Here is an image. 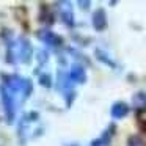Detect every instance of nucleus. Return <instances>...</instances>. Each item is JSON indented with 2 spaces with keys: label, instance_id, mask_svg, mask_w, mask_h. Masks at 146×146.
Listing matches in <instances>:
<instances>
[{
  "label": "nucleus",
  "instance_id": "1",
  "mask_svg": "<svg viewBox=\"0 0 146 146\" xmlns=\"http://www.w3.org/2000/svg\"><path fill=\"white\" fill-rule=\"evenodd\" d=\"M55 7H57V13L61 22L66 27H74L76 19H74V8L71 0H57Z\"/></svg>",
  "mask_w": 146,
  "mask_h": 146
},
{
  "label": "nucleus",
  "instance_id": "2",
  "mask_svg": "<svg viewBox=\"0 0 146 146\" xmlns=\"http://www.w3.org/2000/svg\"><path fill=\"white\" fill-rule=\"evenodd\" d=\"M2 93V104H3V110H5V116H7L8 123H13L14 116H16V105H14V96L10 90H7L5 86H2L0 90Z\"/></svg>",
  "mask_w": 146,
  "mask_h": 146
},
{
  "label": "nucleus",
  "instance_id": "3",
  "mask_svg": "<svg viewBox=\"0 0 146 146\" xmlns=\"http://www.w3.org/2000/svg\"><path fill=\"white\" fill-rule=\"evenodd\" d=\"M38 38H39V41H42L46 46H49V47H60V46L63 44L61 36H58L55 32H52V30H49V29L39 30Z\"/></svg>",
  "mask_w": 146,
  "mask_h": 146
},
{
  "label": "nucleus",
  "instance_id": "4",
  "mask_svg": "<svg viewBox=\"0 0 146 146\" xmlns=\"http://www.w3.org/2000/svg\"><path fill=\"white\" fill-rule=\"evenodd\" d=\"M91 24H93V29L96 32H104L108 25V19H107V13H105L104 8H98V10L93 13L91 16Z\"/></svg>",
  "mask_w": 146,
  "mask_h": 146
},
{
  "label": "nucleus",
  "instance_id": "5",
  "mask_svg": "<svg viewBox=\"0 0 146 146\" xmlns=\"http://www.w3.org/2000/svg\"><path fill=\"white\" fill-rule=\"evenodd\" d=\"M130 113V105L124 101H116L111 104L110 108V115L113 119H124L127 115Z\"/></svg>",
  "mask_w": 146,
  "mask_h": 146
},
{
  "label": "nucleus",
  "instance_id": "6",
  "mask_svg": "<svg viewBox=\"0 0 146 146\" xmlns=\"http://www.w3.org/2000/svg\"><path fill=\"white\" fill-rule=\"evenodd\" d=\"M69 77L72 80V83H85L86 82V71L82 64L79 63H74L71 66V71H69Z\"/></svg>",
  "mask_w": 146,
  "mask_h": 146
},
{
  "label": "nucleus",
  "instance_id": "7",
  "mask_svg": "<svg viewBox=\"0 0 146 146\" xmlns=\"http://www.w3.org/2000/svg\"><path fill=\"white\" fill-rule=\"evenodd\" d=\"M132 107L137 113H145L146 111V93L138 91L132 98Z\"/></svg>",
  "mask_w": 146,
  "mask_h": 146
},
{
  "label": "nucleus",
  "instance_id": "8",
  "mask_svg": "<svg viewBox=\"0 0 146 146\" xmlns=\"http://www.w3.org/2000/svg\"><path fill=\"white\" fill-rule=\"evenodd\" d=\"M57 83H58V90L63 91V93L72 90V80H71V77H69V72H63V71H60V72H58Z\"/></svg>",
  "mask_w": 146,
  "mask_h": 146
},
{
  "label": "nucleus",
  "instance_id": "9",
  "mask_svg": "<svg viewBox=\"0 0 146 146\" xmlns=\"http://www.w3.org/2000/svg\"><path fill=\"white\" fill-rule=\"evenodd\" d=\"M96 58H98V60L101 61V63L107 64V66H110V68H116V63H115V61L110 58V55H108L105 50H102V49H96Z\"/></svg>",
  "mask_w": 146,
  "mask_h": 146
},
{
  "label": "nucleus",
  "instance_id": "10",
  "mask_svg": "<svg viewBox=\"0 0 146 146\" xmlns=\"http://www.w3.org/2000/svg\"><path fill=\"white\" fill-rule=\"evenodd\" d=\"M32 90H33V83L30 79H25L24 77V82H22V88H21V93H22L24 99H27L30 94H32Z\"/></svg>",
  "mask_w": 146,
  "mask_h": 146
},
{
  "label": "nucleus",
  "instance_id": "11",
  "mask_svg": "<svg viewBox=\"0 0 146 146\" xmlns=\"http://www.w3.org/2000/svg\"><path fill=\"white\" fill-rule=\"evenodd\" d=\"M39 83H41L42 86H46V88L52 86V77L49 76V72H44V74L39 76Z\"/></svg>",
  "mask_w": 146,
  "mask_h": 146
},
{
  "label": "nucleus",
  "instance_id": "12",
  "mask_svg": "<svg viewBox=\"0 0 146 146\" xmlns=\"http://www.w3.org/2000/svg\"><path fill=\"white\" fill-rule=\"evenodd\" d=\"M127 146H146V145L143 143V140L138 135H132L127 140Z\"/></svg>",
  "mask_w": 146,
  "mask_h": 146
},
{
  "label": "nucleus",
  "instance_id": "13",
  "mask_svg": "<svg viewBox=\"0 0 146 146\" xmlns=\"http://www.w3.org/2000/svg\"><path fill=\"white\" fill-rule=\"evenodd\" d=\"M77 5H79L80 10L88 11L90 8H91V0H77Z\"/></svg>",
  "mask_w": 146,
  "mask_h": 146
},
{
  "label": "nucleus",
  "instance_id": "14",
  "mask_svg": "<svg viewBox=\"0 0 146 146\" xmlns=\"http://www.w3.org/2000/svg\"><path fill=\"white\" fill-rule=\"evenodd\" d=\"M36 57H39V58H38V61H39L41 64H44V63H46V60H47V54H46V52H42V50H39L38 54H36Z\"/></svg>",
  "mask_w": 146,
  "mask_h": 146
},
{
  "label": "nucleus",
  "instance_id": "15",
  "mask_svg": "<svg viewBox=\"0 0 146 146\" xmlns=\"http://www.w3.org/2000/svg\"><path fill=\"white\" fill-rule=\"evenodd\" d=\"M71 146H76V145H71Z\"/></svg>",
  "mask_w": 146,
  "mask_h": 146
}]
</instances>
